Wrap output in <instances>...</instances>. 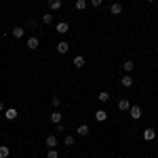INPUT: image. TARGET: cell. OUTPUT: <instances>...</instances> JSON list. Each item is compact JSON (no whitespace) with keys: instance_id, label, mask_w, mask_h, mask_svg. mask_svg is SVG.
I'll return each instance as SVG.
<instances>
[{"instance_id":"cell-1","label":"cell","mask_w":158,"mask_h":158,"mask_svg":"<svg viewBox=\"0 0 158 158\" xmlns=\"http://www.w3.org/2000/svg\"><path fill=\"white\" fill-rule=\"evenodd\" d=\"M25 47L30 51H36L38 47H40V40H38L36 36H32V38H27V42H25Z\"/></svg>"},{"instance_id":"cell-2","label":"cell","mask_w":158,"mask_h":158,"mask_svg":"<svg viewBox=\"0 0 158 158\" xmlns=\"http://www.w3.org/2000/svg\"><path fill=\"white\" fill-rule=\"evenodd\" d=\"M129 114H131V118H133V120H139V118H141V108H139V106H131Z\"/></svg>"},{"instance_id":"cell-3","label":"cell","mask_w":158,"mask_h":158,"mask_svg":"<svg viewBox=\"0 0 158 158\" xmlns=\"http://www.w3.org/2000/svg\"><path fill=\"white\" fill-rule=\"evenodd\" d=\"M23 27H21V25H15V27H13L11 30V34H13V38H17V40H19V38H23Z\"/></svg>"},{"instance_id":"cell-4","label":"cell","mask_w":158,"mask_h":158,"mask_svg":"<svg viewBox=\"0 0 158 158\" xmlns=\"http://www.w3.org/2000/svg\"><path fill=\"white\" fill-rule=\"evenodd\" d=\"M120 85L124 86V89H131V86H133V78H131L129 74H124V76H122V80H120Z\"/></svg>"},{"instance_id":"cell-5","label":"cell","mask_w":158,"mask_h":158,"mask_svg":"<svg viewBox=\"0 0 158 158\" xmlns=\"http://www.w3.org/2000/svg\"><path fill=\"white\" fill-rule=\"evenodd\" d=\"M68 51H70V44H68L65 40L57 42V53H61V55H63V53H68Z\"/></svg>"},{"instance_id":"cell-6","label":"cell","mask_w":158,"mask_h":158,"mask_svg":"<svg viewBox=\"0 0 158 158\" xmlns=\"http://www.w3.org/2000/svg\"><path fill=\"white\" fill-rule=\"evenodd\" d=\"M118 110H122V112H129V110H131V103H129V99H127V97L118 101Z\"/></svg>"},{"instance_id":"cell-7","label":"cell","mask_w":158,"mask_h":158,"mask_svg":"<svg viewBox=\"0 0 158 158\" xmlns=\"http://www.w3.org/2000/svg\"><path fill=\"white\" fill-rule=\"evenodd\" d=\"M61 6H63L61 0H49V9H51V11H59Z\"/></svg>"},{"instance_id":"cell-8","label":"cell","mask_w":158,"mask_h":158,"mask_svg":"<svg viewBox=\"0 0 158 158\" xmlns=\"http://www.w3.org/2000/svg\"><path fill=\"white\" fill-rule=\"evenodd\" d=\"M4 116H6V120H15L19 114H17V110H15V108H9L6 112H4Z\"/></svg>"},{"instance_id":"cell-9","label":"cell","mask_w":158,"mask_h":158,"mask_svg":"<svg viewBox=\"0 0 158 158\" xmlns=\"http://www.w3.org/2000/svg\"><path fill=\"white\" fill-rule=\"evenodd\" d=\"M110 13H112V15H120L122 13V4L120 2H114V4L110 6Z\"/></svg>"},{"instance_id":"cell-10","label":"cell","mask_w":158,"mask_h":158,"mask_svg":"<svg viewBox=\"0 0 158 158\" xmlns=\"http://www.w3.org/2000/svg\"><path fill=\"white\" fill-rule=\"evenodd\" d=\"M89 131H91V129H89V124H80V127L76 129V133L80 135V137H86V135H89Z\"/></svg>"},{"instance_id":"cell-11","label":"cell","mask_w":158,"mask_h":158,"mask_svg":"<svg viewBox=\"0 0 158 158\" xmlns=\"http://www.w3.org/2000/svg\"><path fill=\"white\" fill-rule=\"evenodd\" d=\"M154 137H156V131H154V129H146V131H143V139H146V141H152Z\"/></svg>"},{"instance_id":"cell-12","label":"cell","mask_w":158,"mask_h":158,"mask_svg":"<svg viewBox=\"0 0 158 158\" xmlns=\"http://www.w3.org/2000/svg\"><path fill=\"white\" fill-rule=\"evenodd\" d=\"M47 148H57V135H49L47 137Z\"/></svg>"},{"instance_id":"cell-13","label":"cell","mask_w":158,"mask_h":158,"mask_svg":"<svg viewBox=\"0 0 158 158\" xmlns=\"http://www.w3.org/2000/svg\"><path fill=\"white\" fill-rule=\"evenodd\" d=\"M95 118H97L99 122H103L108 118V112H106V110H97V112H95Z\"/></svg>"},{"instance_id":"cell-14","label":"cell","mask_w":158,"mask_h":158,"mask_svg":"<svg viewBox=\"0 0 158 158\" xmlns=\"http://www.w3.org/2000/svg\"><path fill=\"white\" fill-rule=\"evenodd\" d=\"M97 99L101 101V103H108V101H110V95H108V91H101V93L97 95Z\"/></svg>"},{"instance_id":"cell-15","label":"cell","mask_w":158,"mask_h":158,"mask_svg":"<svg viewBox=\"0 0 158 158\" xmlns=\"http://www.w3.org/2000/svg\"><path fill=\"white\" fill-rule=\"evenodd\" d=\"M65 32H68V23L65 21H59L57 23V34H65Z\"/></svg>"},{"instance_id":"cell-16","label":"cell","mask_w":158,"mask_h":158,"mask_svg":"<svg viewBox=\"0 0 158 158\" xmlns=\"http://www.w3.org/2000/svg\"><path fill=\"white\" fill-rule=\"evenodd\" d=\"M82 65H85V57H80V55L74 57V68H82Z\"/></svg>"},{"instance_id":"cell-17","label":"cell","mask_w":158,"mask_h":158,"mask_svg":"<svg viewBox=\"0 0 158 158\" xmlns=\"http://www.w3.org/2000/svg\"><path fill=\"white\" fill-rule=\"evenodd\" d=\"M51 122H55V124H59V122H61V114H59V112H53V114H51Z\"/></svg>"},{"instance_id":"cell-18","label":"cell","mask_w":158,"mask_h":158,"mask_svg":"<svg viewBox=\"0 0 158 158\" xmlns=\"http://www.w3.org/2000/svg\"><path fill=\"white\" fill-rule=\"evenodd\" d=\"M122 65H124V72H127V74H129V72H133V68H135V63H133V61H124Z\"/></svg>"},{"instance_id":"cell-19","label":"cell","mask_w":158,"mask_h":158,"mask_svg":"<svg viewBox=\"0 0 158 158\" xmlns=\"http://www.w3.org/2000/svg\"><path fill=\"white\" fill-rule=\"evenodd\" d=\"M42 23H53V15H51V13H44V15H42Z\"/></svg>"},{"instance_id":"cell-20","label":"cell","mask_w":158,"mask_h":158,"mask_svg":"<svg viewBox=\"0 0 158 158\" xmlns=\"http://www.w3.org/2000/svg\"><path fill=\"white\" fill-rule=\"evenodd\" d=\"M9 154H11V150H9V148H6V146H0V158H6Z\"/></svg>"},{"instance_id":"cell-21","label":"cell","mask_w":158,"mask_h":158,"mask_svg":"<svg viewBox=\"0 0 158 158\" xmlns=\"http://www.w3.org/2000/svg\"><path fill=\"white\" fill-rule=\"evenodd\" d=\"M63 143L68 148H72L74 146V135H65V139H63Z\"/></svg>"},{"instance_id":"cell-22","label":"cell","mask_w":158,"mask_h":158,"mask_svg":"<svg viewBox=\"0 0 158 158\" xmlns=\"http://www.w3.org/2000/svg\"><path fill=\"white\" fill-rule=\"evenodd\" d=\"M76 9H78V11H85L86 9V0H76Z\"/></svg>"},{"instance_id":"cell-23","label":"cell","mask_w":158,"mask_h":158,"mask_svg":"<svg viewBox=\"0 0 158 158\" xmlns=\"http://www.w3.org/2000/svg\"><path fill=\"white\" fill-rule=\"evenodd\" d=\"M47 158H59V152H57L55 148H51V150H49V154H47Z\"/></svg>"},{"instance_id":"cell-24","label":"cell","mask_w":158,"mask_h":158,"mask_svg":"<svg viewBox=\"0 0 158 158\" xmlns=\"http://www.w3.org/2000/svg\"><path fill=\"white\" fill-rule=\"evenodd\" d=\"M51 103H53L55 108H59V106H61V99L59 97H53V99H51Z\"/></svg>"},{"instance_id":"cell-25","label":"cell","mask_w":158,"mask_h":158,"mask_svg":"<svg viewBox=\"0 0 158 158\" xmlns=\"http://www.w3.org/2000/svg\"><path fill=\"white\" fill-rule=\"evenodd\" d=\"M101 2H103V0H91V6L97 9V6H101Z\"/></svg>"},{"instance_id":"cell-26","label":"cell","mask_w":158,"mask_h":158,"mask_svg":"<svg viewBox=\"0 0 158 158\" xmlns=\"http://www.w3.org/2000/svg\"><path fill=\"white\" fill-rule=\"evenodd\" d=\"M0 112H4V103L2 101H0Z\"/></svg>"},{"instance_id":"cell-27","label":"cell","mask_w":158,"mask_h":158,"mask_svg":"<svg viewBox=\"0 0 158 158\" xmlns=\"http://www.w3.org/2000/svg\"><path fill=\"white\" fill-rule=\"evenodd\" d=\"M148 2H156V0H148Z\"/></svg>"}]
</instances>
